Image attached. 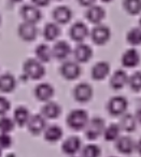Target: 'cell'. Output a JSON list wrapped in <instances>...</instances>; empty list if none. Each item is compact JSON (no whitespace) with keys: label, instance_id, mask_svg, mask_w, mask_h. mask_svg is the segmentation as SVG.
Here are the masks:
<instances>
[{"label":"cell","instance_id":"6da1fadb","mask_svg":"<svg viewBox=\"0 0 141 157\" xmlns=\"http://www.w3.org/2000/svg\"><path fill=\"white\" fill-rule=\"evenodd\" d=\"M89 121L88 113L83 109H74L68 114L66 123L72 130H82Z\"/></svg>","mask_w":141,"mask_h":157},{"label":"cell","instance_id":"7a4b0ae2","mask_svg":"<svg viewBox=\"0 0 141 157\" xmlns=\"http://www.w3.org/2000/svg\"><path fill=\"white\" fill-rule=\"evenodd\" d=\"M23 72L28 78L31 80H40L45 74V68L43 63L35 58H29L23 65Z\"/></svg>","mask_w":141,"mask_h":157},{"label":"cell","instance_id":"3957f363","mask_svg":"<svg viewBox=\"0 0 141 157\" xmlns=\"http://www.w3.org/2000/svg\"><path fill=\"white\" fill-rule=\"evenodd\" d=\"M104 129H106L104 120L99 116H95L88 121L86 127L84 128L85 137L88 140H96L101 135H104Z\"/></svg>","mask_w":141,"mask_h":157},{"label":"cell","instance_id":"277c9868","mask_svg":"<svg viewBox=\"0 0 141 157\" xmlns=\"http://www.w3.org/2000/svg\"><path fill=\"white\" fill-rule=\"evenodd\" d=\"M59 72L64 78H66L68 81H73L81 75L82 69H81V66L78 61L66 60L61 63V68H59Z\"/></svg>","mask_w":141,"mask_h":157},{"label":"cell","instance_id":"5b68a950","mask_svg":"<svg viewBox=\"0 0 141 157\" xmlns=\"http://www.w3.org/2000/svg\"><path fill=\"white\" fill-rule=\"evenodd\" d=\"M128 108V101L123 96H114L108 101L107 110L112 116H122L126 113Z\"/></svg>","mask_w":141,"mask_h":157},{"label":"cell","instance_id":"8992f818","mask_svg":"<svg viewBox=\"0 0 141 157\" xmlns=\"http://www.w3.org/2000/svg\"><path fill=\"white\" fill-rule=\"evenodd\" d=\"M91 35V39L97 45H104L110 40L111 38V31L109 27L104 26V25L98 24L92 29L89 33Z\"/></svg>","mask_w":141,"mask_h":157},{"label":"cell","instance_id":"52a82bcc","mask_svg":"<svg viewBox=\"0 0 141 157\" xmlns=\"http://www.w3.org/2000/svg\"><path fill=\"white\" fill-rule=\"evenodd\" d=\"M93 87L91 84L86 83V82H81V83L76 84V87L73 88V97L80 103L88 102L93 97Z\"/></svg>","mask_w":141,"mask_h":157},{"label":"cell","instance_id":"ba28073f","mask_svg":"<svg viewBox=\"0 0 141 157\" xmlns=\"http://www.w3.org/2000/svg\"><path fill=\"white\" fill-rule=\"evenodd\" d=\"M26 126L31 135L38 136V135H40V133L44 132L45 128L48 127L46 126V118L44 117L42 114L31 115Z\"/></svg>","mask_w":141,"mask_h":157},{"label":"cell","instance_id":"9c48e42d","mask_svg":"<svg viewBox=\"0 0 141 157\" xmlns=\"http://www.w3.org/2000/svg\"><path fill=\"white\" fill-rule=\"evenodd\" d=\"M21 15H22L24 22L37 24L42 17V13L39 8L35 5H26L21 9Z\"/></svg>","mask_w":141,"mask_h":157},{"label":"cell","instance_id":"30bf717a","mask_svg":"<svg viewBox=\"0 0 141 157\" xmlns=\"http://www.w3.org/2000/svg\"><path fill=\"white\" fill-rule=\"evenodd\" d=\"M18 33L22 40H24L26 42H31L33 40H36V38H37L38 28L36 26V24L24 22L18 26Z\"/></svg>","mask_w":141,"mask_h":157},{"label":"cell","instance_id":"8fae6325","mask_svg":"<svg viewBox=\"0 0 141 157\" xmlns=\"http://www.w3.org/2000/svg\"><path fill=\"white\" fill-rule=\"evenodd\" d=\"M89 35V30L87 26L82 22H76L71 26L69 30V36L71 40L78 42V43H82Z\"/></svg>","mask_w":141,"mask_h":157},{"label":"cell","instance_id":"7c38bea8","mask_svg":"<svg viewBox=\"0 0 141 157\" xmlns=\"http://www.w3.org/2000/svg\"><path fill=\"white\" fill-rule=\"evenodd\" d=\"M81 147H82V141L76 136H71V137L67 138L61 144L63 153L66 155H69V156L76 155L81 150Z\"/></svg>","mask_w":141,"mask_h":157},{"label":"cell","instance_id":"4fadbf2b","mask_svg":"<svg viewBox=\"0 0 141 157\" xmlns=\"http://www.w3.org/2000/svg\"><path fill=\"white\" fill-rule=\"evenodd\" d=\"M73 57L79 63H84L91 60L93 57V50L85 43H79L73 50Z\"/></svg>","mask_w":141,"mask_h":157},{"label":"cell","instance_id":"5bb4252c","mask_svg":"<svg viewBox=\"0 0 141 157\" xmlns=\"http://www.w3.org/2000/svg\"><path fill=\"white\" fill-rule=\"evenodd\" d=\"M54 87L46 82H42V83L38 84L35 88V97L39 101H43V102L50 101L51 98L54 96Z\"/></svg>","mask_w":141,"mask_h":157},{"label":"cell","instance_id":"9a60e30c","mask_svg":"<svg viewBox=\"0 0 141 157\" xmlns=\"http://www.w3.org/2000/svg\"><path fill=\"white\" fill-rule=\"evenodd\" d=\"M115 147L121 154L129 155L134 151H136V142L128 136H121L115 141Z\"/></svg>","mask_w":141,"mask_h":157},{"label":"cell","instance_id":"2e32d148","mask_svg":"<svg viewBox=\"0 0 141 157\" xmlns=\"http://www.w3.org/2000/svg\"><path fill=\"white\" fill-rule=\"evenodd\" d=\"M71 52L72 50L70 44L68 42L64 41V40L57 41L52 48L53 57L56 58L57 60H66L69 57V55L71 54Z\"/></svg>","mask_w":141,"mask_h":157},{"label":"cell","instance_id":"e0dca14e","mask_svg":"<svg viewBox=\"0 0 141 157\" xmlns=\"http://www.w3.org/2000/svg\"><path fill=\"white\" fill-rule=\"evenodd\" d=\"M121 63L125 68H135L140 63V55L136 48L126 50L121 57Z\"/></svg>","mask_w":141,"mask_h":157},{"label":"cell","instance_id":"ac0fdd59","mask_svg":"<svg viewBox=\"0 0 141 157\" xmlns=\"http://www.w3.org/2000/svg\"><path fill=\"white\" fill-rule=\"evenodd\" d=\"M128 78H129V76L127 75V73H126L124 70L119 69L113 72V74L110 78L109 84H110L112 90H122V88H124L128 84Z\"/></svg>","mask_w":141,"mask_h":157},{"label":"cell","instance_id":"d6986e66","mask_svg":"<svg viewBox=\"0 0 141 157\" xmlns=\"http://www.w3.org/2000/svg\"><path fill=\"white\" fill-rule=\"evenodd\" d=\"M110 73V65L107 61H98L92 67L91 76L95 81L104 80Z\"/></svg>","mask_w":141,"mask_h":157},{"label":"cell","instance_id":"ffe728a7","mask_svg":"<svg viewBox=\"0 0 141 157\" xmlns=\"http://www.w3.org/2000/svg\"><path fill=\"white\" fill-rule=\"evenodd\" d=\"M61 113V108L55 101H46L41 108V114L46 120H55Z\"/></svg>","mask_w":141,"mask_h":157},{"label":"cell","instance_id":"44dd1931","mask_svg":"<svg viewBox=\"0 0 141 157\" xmlns=\"http://www.w3.org/2000/svg\"><path fill=\"white\" fill-rule=\"evenodd\" d=\"M85 16H86L87 21L92 24H95L98 25L102 22V20L106 16V12L104 10L102 9L101 7L99 6H92L87 9L86 13H85Z\"/></svg>","mask_w":141,"mask_h":157},{"label":"cell","instance_id":"7402d4cb","mask_svg":"<svg viewBox=\"0 0 141 157\" xmlns=\"http://www.w3.org/2000/svg\"><path fill=\"white\" fill-rule=\"evenodd\" d=\"M53 18H54L55 23H57V24H67L72 18V11L68 7H65V6L57 7L53 11Z\"/></svg>","mask_w":141,"mask_h":157},{"label":"cell","instance_id":"603a6c76","mask_svg":"<svg viewBox=\"0 0 141 157\" xmlns=\"http://www.w3.org/2000/svg\"><path fill=\"white\" fill-rule=\"evenodd\" d=\"M16 87V78L11 73H3L0 75V92L11 93Z\"/></svg>","mask_w":141,"mask_h":157},{"label":"cell","instance_id":"cb8c5ba5","mask_svg":"<svg viewBox=\"0 0 141 157\" xmlns=\"http://www.w3.org/2000/svg\"><path fill=\"white\" fill-rule=\"evenodd\" d=\"M63 135H64L63 129L58 125H50V126L46 127L43 132L44 139L48 142H52V143L61 140L63 138Z\"/></svg>","mask_w":141,"mask_h":157},{"label":"cell","instance_id":"d4e9b609","mask_svg":"<svg viewBox=\"0 0 141 157\" xmlns=\"http://www.w3.org/2000/svg\"><path fill=\"white\" fill-rule=\"evenodd\" d=\"M137 120L135 117V115L130 113H124L121 116V120H119V127L123 131L125 132H132V131L136 130L137 128Z\"/></svg>","mask_w":141,"mask_h":157},{"label":"cell","instance_id":"484cf974","mask_svg":"<svg viewBox=\"0 0 141 157\" xmlns=\"http://www.w3.org/2000/svg\"><path fill=\"white\" fill-rule=\"evenodd\" d=\"M30 112L27 109L26 107H23L20 105L14 110V114H13V120L15 122L16 125H18L20 127H23L25 125H27L29 118H30Z\"/></svg>","mask_w":141,"mask_h":157},{"label":"cell","instance_id":"4316f807","mask_svg":"<svg viewBox=\"0 0 141 157\" xmlns=\"http://www.w3.org/2000/svg\"><path fill=\"white\" fill-rule=\"evenodd\" d=\"M35 54H36L37 59L41 61V63H49L53 57L52 48H51L48 44H44V43L39 44V45L36 48Z\"/></svg>","mask_w":141,"mask_h":157},{"label":"cell","instance_id":"83f0119b","mask_svg":"<svg viewBox=\"0 0 141 157\" xmlns=\"http://www.w3.org/2000/svg\"><path fill=\"white\" fill-rule=\"evenodd\" d=\"M61 35V28L57 23H48L44 26L43 37L46 41H54Z\"/></svg>","mask_w":141,"mask_h":157},{"label":"cell","instance_id":"f1b7e54d","mask_svg":"<svg viewBox=\"0 0 141 157\" xmlns=\"http://www.w3.org/2000/svg\"><path fill=\"white\" fill-rule=\"evenodd\" d=\"M121 127L119 124H110L108 127H106L104 131V138L106 141L111 142V141H116L119 137H121Z\"/></svg>","mask_w":141,"mask_h":157},{"label":"cell","instance_id":"f546056e","mask_svg":"<svg viewBox=\"0 0 141 157\" xmlns=\"http://www.w3.org/2000/svg\"><path fill=\"white\" fill-rule=\"evenodd\" d=\"M123 7L130 15H137L141 13V0H124Z\"/></svg>","mask_w":141,"mask_h":157},{"label":"cell","instance_id":"4dcf8cb0","mask_svg":"<svg viewBox=\"0 0 141 157\" xmlns=\"http://www.w3.org/2000/svg\"><path fill=\"white\" fill-rule=\"evenodd\" d=\"M126 41L132 46H138L141 44V28L135 27L131 28L126 35Z\"/></svg>","mask_w":141,"mask_h":157},{"label":"cell","instance_id":"1f68e13d","mask_svg":"<svg viewBox=\"0 0 141 157\" xmlns=\"http://www.w3.org/2000/svg\"><path fill=\"white\" fill-rule=\"evenodd\" d=\"M101 150L97 144L89 143L81 150V157H99Z\"/></svg>","mask_w":141,"mask_h":157},{"label":"cell","instance_id":"d6a6232c","mask_svg":"<svg viewBox=\"0 0 141 157\" xmlns=\"http://www.w3.org/2000/svg\"><path fill=\"white\" fill-rule=\"evenodd\" d=\"M128 86L132 92H140L141 90V71L134 72L128 78Z\"/></svg>","mask_w":141,"mask_h":157},{"label":"cell","instance_id":"836d02e7","mask_svg":"<svg viewBox=\"0 0 141 157\" xmlns=\"http://www.w3.org/2000/svg\"><path fill=\"white\" fill-rule=\"evenodd\" d=\"M14 126H15V122L13 118L6 115L0 116V132L10 133L14 129Z\"/></svg>","mask_w":141,"mask_h":157},{"label":"cell","instance_id":"e575fe53","mask_svg":"<svg viewBox=\"0 0 141 157\" xmlns=\"http://www.w3.org/2000/svg\"><path fill=\"white\" fill-rule=\"evenodd\" d=\"M13 143V139L10 136V133L7 132H0V147L2 148H9Z\"/></svg>","mask_w":141,"mask_h":157},{"label":"cell","instance_id":"d590c367","mask_svg":"<svg viewBox=\"0 0 141 157\" xmlns=\"http://www.w3.org/2000/svg\"><path fill=\"white\" fill-rule=\"evenodd\" d=\"M11 108V102L6 97L0 96V116L6 115Z\"/></svg>","mask_w":141,"mask_h":157},{"label":"cell","instance_id":"8d00e7d4","mask_svg":"<svg viewBox=\"0 0 141 157\" xmlns=\"http://www.w3.org/2000/svg\"><path fill=\"white\" fill-rule=\"evenodd\" d=\"M33 3L38 8H41V7H46V6L50 3L51 0H31Z\"/></svg>","mask_w":141,"mask_h":157},{"label":"cell","instance_id":"74e56055","mask_svg":"<svg viewBox=\"0 0 141 157\" xmlns=\"http://www.w3.org/2000/svg\"><path fill=\"white\" fill-rule=\"evenodd\" d=\"M79 3H80L81 6H83V7H92V6L95 5V1L96 0H78Z\"/></svg>","mask_w":141,"mask_h":157},{"label":"cell","instance_id":"f35d334b","mask_svg":"<svg viewBox=\"0 0 141 157\" xmlns=\"http://www.w3.org/2000/svg\"><path fill=\"white\" fill-rule=\"evenodd\" d=\"M135 117H136L137 122H138L139 124H141V108H139V109L136 110V113H135Z\"/></svg>","mask_w":141,"mask_h":157},{"label":"cell","instance_id":"ab89813d","mask_svg":"<svg viewBox=\"0 0 141 157\" xmlns=\"http://www.w3.org/2000/svg\"><path fill=\"white\" fill-rule=\"evenodd\" d=\"M136 151L138 152V154L141 156V138L138 140V142L136 143Z\"/></svg>","mask_w":141,"mask_h":157},{"label":"cell","instance_id":"60d3db41","mask_svg":"<svg viewBox=\"0 0 141 157\" xmlns=\"http://www.w3.org/2000/svg\"><path fill=\"white\" fill-rule=\"evenodd\" d=\"M10 1H11V2L16 3V2H21V1H22V0H10Z\"/></svg>","mask_w":141,"mask_h":157},{"label":"cell","instance_id":"b9f144b4","mask_svg":"<svg viewBox=\"0 0 141 157\" xmlns=\"http://www.w3.org/2000/svg\"><path fill=\"white\" fill-rule=\"evenodd\" d=\"M101 1H104V2H110V1H112V0H101Z\"/></svg>","mask_w":141,"mask_h":157},{"label":"cell","instance_id":"7bdbcfd3","mask_svg":"<svg viewBox=\"0 0 141 157\" xmlns=\"http://www.w3.org/2000/svg\"><path fill=\"white\" fill-rule=\"evenodd\" d=\"M1 155H2V148L0 147V157H1Z\"/></svg>","mask_w":141,"mask_h":157},{"label":"cell","instance_id":"ee69618b","mask_svg":"<svg viewBox=\"0 0 141 157\" xmlns=\"http://www.w3.org/2000/svg\"><path fill=\"white\" fill-rule=\"evenodd\" d=\"M139 26H140V28H141V18H140V21H139Z\"/></svg>","mask_w":141,"mask_h":157},{"label":"cell","instance_id":"f6af8a7d","mask_svg":"<svg viewBox=\"0 0 141 157\" xmlns=\"http://www.w3.org/2000/svg\"><path fill=\"white\" fill-rule=\"evenodd\" d=\"M0 22H1V17H0Z\"/></svg>","mask_w":141,"mask_h":157},{"label":"cell","instance_id":"bcb514c9","mask_svg":"<svg viewBox=\"0 0 141 157\" xmlns=\"http://www.w3.org/2000/svg\"><path fill=\"white\" fill-rule=\"evenodd\" d=\"M111 157H116V156H111Z\"/></svg>","mask_w":141,"mask_h":157}]
</instances>
